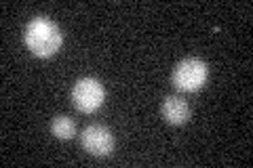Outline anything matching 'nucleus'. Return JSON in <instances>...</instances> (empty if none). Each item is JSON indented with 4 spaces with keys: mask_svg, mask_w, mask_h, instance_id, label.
I'll return each mask as SVG.
<instances>
[{
    "mask_svg": "<svg viewBox=\"0 0 253 168\" xmlns=\"http://www.w3.org/2000/svg\"><path fill=\"white\" fill-rule=\"evenodd\" d=\"M23 42L32 55L46 59L61 49L63 34L57 23L49 17H34L23 30Z\"/></svg>",
    "mask_w": 253,
    "mask_h": 168,
    "instance_id": "nucleus-1",
    "label": "nucleus"
},
{
    "mask_svg": "<svg viewBox=\"0 0 253 168\" xmlns=\"http://www.w3.org/2000/svg\"><path fill=\"white\" fill-rule=\"evenodd\" d=\"M209 67L203 59L188 57L179 61L175 69H173V86L181 93H194L207 82Z\"/></svg>",
    "mask_w": 253,
    "mask_h": 168,
    "instance_id": "nucleus-2",
    "label": "nucleus"
},
{
    "mask_svg": "<svg viewBox=\"0 0 253 168\" xmlns=\"http://www.w3.org/2000/svg\"><path fill=\"white\" fill-rule=\"evenodd\" d=\"M104 97H106V91H104V86H101V82L95 78H89V76L81 78L72 89V103L83 114L97 111L101 107V103H104Z\"/></svg>",
    "mask_w": 253,
    "mask_h": 168,
    "instance_id": "nucleus-3",
    "label": "nucleus"
},
{
    "mask_svg": "<svg viewBox=\"0 0 253 168\" xmlns=\"http://www.w3.org/2000/svg\"><path fill=\"white\" fill-rule=\"evenodd\" d=\"M81 145L86 154L95 158H106L114 149V137L104 124H91L81 134Z\"/></svg>",
    "mask_w": 253,
    "mask_h": 168,
    "instance_id": "nucleus-4",
    "label": "nucleus"
},
{
    "mask_svg": "<svg viewBox=\"0 0 253 168\" xmlns=\"http://www.w3.org/2000/svg\"><path fill=\"white\" fill-rule=\"evenodd\" d=\"M161 114L169 124L179 126L190 118V105L184 97H179V95H169L161 105Z\"/></svg>",
    "mask_w": 253,
    "mask_h": 168,
    "instance_id": "nucleus-5",
    "label": "nucleus"
},
{
    "mask_svg": "<svg viewBox=\"0 0 253 168\" xmlns=\"http://www.w3.org/2000/svg\"><path fill=\"white\" fill-rule=\"evenodd\" d=\"M51 133L61 141H70L76 134V124L68 116H55L51 122Z\"/></svg>",
    "mask_w": 253,
    "mask_h": 168,
    "instance_id": "nucleus-6",
    "label": "nucleus"
}]
</instances>
